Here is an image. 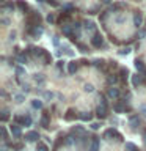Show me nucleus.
Segmentation results:
<instances>
[{
	"label": "nucleus",
	"mask_w": 146,
	"mask_h": 151,
	"mask_svg": "<svg viewBox=\"0 0 146 151\" xmlns=\"http://www.w3.org/2000/svg\"><path fill=\"white\" fill-rule=\"evenodd\" d=\"M41 22H42L41 13H38V11H30V13L27 14V19H25L27 28H28V27H38V25H41Z\"/></svg>",
	"instance_id": "1"
},
{
	"label": "nucleus",
	"mask_w": 146,
	"mask_h": 151,
	"mask_svg": "<svg viewBox=\"0 0 146 151\" xmlns=\"http://www.w3.org/2000/svg\"><path fill=\"white\" fill-rule=\"evenodd\" d=\"M96 115H97V118H101V120L108 116V102L104 96H101V104H99L97 109H96Z\"/></svg>",
	"instance_id": "2"
},
{
	"label": "nucleus",
	"mask_w": 146,
	"mask_h": 151,
	"mask_svg": "<svg viewBox=\"0 0 146 151\" xmlns=\"http://www.w3.org/2000/svg\"><path fill=\"white\" fill-rule=\"evenodd\" d=\"M104 139L107 140H116V142H121L122 140V135L118 132L115 127H108V129L104 131Z\"/></svg>",
	"instance_id": "3"
},
{
	"label": "nucleus",
	"mask_w": 146,
	"mask_h": 151,
	"mask_svg": "<svg viewBox=\"0 0 146 151\" xmlns=\"http://www.w3.org/2000/svg\"><path fill=\"white\" fill-rule=\"evenodd\" d=\"M14 123L19 126H31V116L28 113H25V115L17 113V115H14Z\"/></svg>",
	"instance_id": "4"
},
{
	"label": "nucleus",
	"mask_w": 146,
	"mask_h": 151,
	"mask_svg": "<svg viewBox=\"0 0 146 151\" xmlns=\"http://www.w3.org/2000/svg\"><path fill=\"white\" fill-rule=\"evenodd\" d=\"M61 32H63V35L66 38H69V40H72V41H75V38H77V33H75L72 25H68V24L61 25Z\"/></svg>",
	"instance_id": "5"
},
{
	"label": "nucleus",
	"mask_w": 146,
	"mask_h": 151,
	"mask_svg": "<svg viewBox=\"0 0 146 151\" xmlns=\"http://www.w3.org/2000/svg\"><path fill=\"white\" fill-rule=\"evenodd\" d=\"M91 46L96 47V49H101V47H105V42H104V36L99 32H96L91 38Z\"/></svg>",
	"instance_id": "6"
},
{
	"label": "nucleus",
	"mask_w": 146,
	"mask_h": 151,
	"mask_svg": "<svg viewBox=\"0 0 146 151\" xmlns=\"http://www.w3.org/2000/svg\"><path fill=\"white\" fill-rule=\"evenodd\" d=\"M42 32H44V28L42 25H38V27H28L25 30V35L30 36V38H39L42 35Z\"/></svg>",
	"instance_id": "7"
},
{
	"label": "nucleus",
	"mask_w": 146,
	"mask_h": 151,
	"mask_svg": "<svg viewBox=\"0 0 146 151\" xmlns=\"http://www.w3.org/2000/svg\"><path fill=\"white\" fill-rule=\"evenodd\" d=\"M135 68H137V73L141 74V76H146V65H145V61L141 60V58H135Z\"/></svg>",
	"instance_id": "8"
},
{
	"label": "nucleus",
	"mask_w": 146,
	"mask_h": 151,
	"mask_svg": "<svg viewBox=\"0 0 146 151\" xmlns=\"http://www.w3.org/2000/svg\"><path fill=\"white\" fill-rule=\"evenodd\" d=\"M75 118H79V112L75 110V109H68L64 113V120L66 121H74Z\"/></svg>",
	"instance_id": "9"
},
{
	"label": "nucleus",
	"mask_w": 146,
	"mask_h": 151,
	"mask_svg": "<svg viewBox=\"0 0 146 151\" xmlns=\"http://www.w3.org/2000/svg\"><path fill=\"white\" fill-rule=\"evenodd\" d=\"M39 124L44 127V129H47V127L50 126V113L49 112L42 113V116H41V120H39Z\"/></svg>",
	"instance_id": "10"
},
{
	"label": "nucleus",
	"mask_w": 146,
	"mask_h": 151,
	"mask_svg": "<svg viewBox=\"0 0 146 151\" xmlns=\"http://www.w3.org/2000/svg\"><path fill=\"white\" fill-rule=\"evenodd\" d=\"M79 68H80V61H77V60H72L68 63V73L69 74H75L79 71Z\"/></svg>",
	"instance_id": "11"
},
{
	"label": "nucleus",
	"mask_w": 146,
	"mask_h": 151,
	"mask_svg": "<svg viewBox=\"0 0 146 151\" xmlns=\"http://www.w3.org/2000/svg\"><path fill=\"white\" fill-rule=\"evenodd\" d=\"M126 109H127V110H130V107H126V101H118L115 106H113V110H115L116 113L126 112Z\"/></svg>",
	"instance_id": "12"
},
{
	"label": "nucleus",
	"mask_w": 146,
	"mask_h": 151,
	"mask_svg": "<svg viewBox=\"0 0 146 151\" xmlns=\"http://www.w3.org/2000/svg\"><path fill=\"white\" fill-rule=\"evenodd\" d=\"M118 77H120V80L122 83H126L127 82V77H129V69L124 68V66H121L120 71H118Z\"/></svg>",
	"instance_id": "13"
},
{
	"label": "nucleus",
	"mask_w": 146,
	"mask_h": 151,
	"mask_svg": "<svg viewBox=\"0 0 146 151\" xmlns=\"http://www.w3.org/2000/svg\"><path fill=\"white\" fill-rule=\"evenodd\" d=\"M141 24H143V13H141V11H135L134 13V25L137 28H140Z\"/></svg>",
	"instance_id": "14"
},
{
	"label": "nucleus",
	"mask_w": 146,
	"mask_h": 151,
	"mask_svg": "<svg viewBox=\"0 0 146 151\" xmlns=\"http://www.w3.org/2000/svg\"><path fill=\"white\" fill-rule=\"evenodd\" d=\"M9 131H11L13 137H16V139H19V137L22 135L21 126H19V124H16V123H11V126H9Z\"/></svg>",
	"instance_id": "15"
},
{
	"label": "nucleus",
	"mask_w": 146,
	"mask_h": 151,
	"mask_svg": "<svg viewBox=\"0 0 146 151\" xmlns=\"http://www.w3.org/2000/svg\"><path fill=\"white\" fill-rule=\"evenodd\" d=\"M69 19H71V13L63 11V13H60V16H58V19H57V22H58L60 25H64V24L69 21Z\"/></svg>",
	"instance_id": "16"
},
{
	"label": "nucleus",
	"mask_w": 146,
	"mask_h": 151,
	"mask_svg": "<svg viewBox=\"0 0 146 151\" xmlns=\"http://www.w3.org/2000/svg\"><path fill=\"white\" fill-rule=\"evenodd\" d=\"M107 96L110 99H115V101H116V99H120V90L115 88V87H110L107 90Z\"/></svg>",
	"instance_id": "17"
},
{
	"label": "nucleus",
	"mask_w": 146,
	"mask_h": 151,
	"mask_svg": "<svg viewBox=\"0 0 146 151\" xmlns=\"http://www.w3.org/2000/svg\"><path fill=\"white\" fill-rule=\"evenodd\" d=\"M145 82V76H141V74H134L132 76V85H134V87H138V85H141Z\"/></svg>",
	"instance_id": "18"
},
{
	"label": "nucleus",
	"mask_w": 146,
	"mask_h": 151,
	"mask_svg": "<svg viewBox=\"0 0 146 151\" xmlns=\"http://www.w3.org/2000/svg\"><path fill=\"white\" fill-rule=\"evenodd\" d=\"M41 137H39V134H38L36 131H30V132H27L25 134V140L27 142H38Z\"/></svg>",
	"instance_id": "19"
},
{
	"label": "nucleus",
	"mask_w": 146,
	"mask_h": 151,
	"mask_svg": "<svg viewBox=\"0 0 146 151\" xmlns=\"http://www.w3.org/2000/svg\"><path fill=\"white\" fill-rule=\"evenodd\" d=\"M16 61H17V63H21V65H25L27 61H28V54H27L25 50L19 52V54L16 55Z\"/></svg>",
	"instance_id": "20"
},
{
	"label": "nucleus",
	"mask_w": 146,
	"mask_h": 151,
	"mask_svg": "<svg viewBox=\"0 0 146 151\" xmlns=\"http://www.w3.org/2000/svg\"><path fill=\"white\" fill-rule=\"evenodd\" d=\"M83 27H85V30L87 32H89V33H96V24H94L93 21H85L83 22Z\"/></svg>",
	"instance_id": "21"
},
{
	"label": "nucleus",
	"mask_w": 146,
	"mask_h": 151,
	"mask_svg": "<svg viewBox=\"0 0 146 151\" xmlns=\"http://www.w3.org/2000/svg\"><path fill=\"white\" fill-rule=\"evenodd\" d=\"M16 6L17 5L16 3H13V2H3V5H2V11L3 13H6V11H14V9H16Z\"/></svg>",
	"instance_id": "22"
},
{
	"label": "nucleus",
	"mask_w": 146,
	"mask_h": 151,
	"mask_svg": "<svg viewBox=\"0 0 146 151\" xmlns=\"http://www.w3.org/2000/svg\"><path fill=\"white\" fill-rule=\"evenodd\" d=\"M16 5H17V8L21 9L22 13H27V11H30V6H28V3L25 2V0H17L16 2ZM28 14V13H27Z\"/></svg>",
	"instance_id": "23"
},
{
	"label": "nucleus",
	"mask_w": 146,
	"mask_h": 151,
	"mask_svg": "<svg viewBox=\"0 0 146 151\" xmlns=\"http://www.w3.org/2000/svg\"><path fill=\"white\" fill-rule=\"evenodd\" d=\"M129 124L132 126V129H137V126L140 124V116L138 115H130L129 116Z\"/></svg>",
	"instance_id": "24"
},
{
	"label": "nucleus",
	"mask_w": 146,
	"mask_h": 151,
	"mask_svg": "<svg viewBox=\"0 0 146 151\" xmlns=\"http://www.w3.org/2000/svg\"><path fill=\"white\" fill-rule=\"evenodd\" d=\"M79 120H82V121H91L93 120V113L91 112H79Z\"/></svg>",
	"instance_id": "25"
},
{
	"label": "nucleus",
	"mask_w": 146,
	"mask_h": 151,
	"mask_svg": "<svg viewBox=\"0 0 146 151\" xmlns=\"http://www.w3.org/2000/svg\"><path fill=\"white\" fill-rule=\"evenodd\" d=\"M105 65H107L105 60H102V58H101V60H99V58H97V60H93V66H94V68H97V69L107 71V69H105Z\"/></svg>",
	"instance_id": "26"
},
{
	"label": "nucleus",
	"mask_w": 146,
	"mask_h": 151,
	"mask_svg": "<svg viewBox=\"0 0 146 151\" xmlns=\"http://www.w3.org/2000/svg\"><path fill=\"white\" fill-rule=\"evenodd\" d=\"M41 61H42V65H50L52 63V55L46 50L44 55H42V58H41Z\"/></svg>",
	"instance_id": "27"
},
{
	"label": "nucleus",
	"mask_w": 146,
	"mask_h": 151,
	"mask_svg": "<svg viewBox=\"0 0 146 151\" xmlns=\"http://www.w3.org/2000/svg\"><path fill=\"white\" fill-rule=\"evenodd\" d=\"M89 151H99V139H97V137H93L91 146H89Z\"/></svg>",
	"instance_id": "28"
},
{
	"label": "nucleus",
	"mask_w": 146,
	"mask_h": 151,
	"mask_svg": "<svg viewBox=\"0 0 146 151\" xmlns=\"http://www.w3.org/2000/svg\"><path fill=\"white\" fill-rule=\"evenodd\" d=\"M118 80H120V77H118L116 74H108V76H107V83H108V85H113V83H116Z\"/></svg>",
	"instance_id": "29"
},
{
	"label": "nucleus",
	"mask_w": 146,
	"mask_h": 151,
	"mask_svg": "<svg viewBox=\"0 0 146 151\" xmlns=\"http://www.w3.org/2000/svg\"><path fill=\"white\" fill-rule=\"evenodd\" d=\"M126 6V5L124 3H115V5H113V6H110V9H108V13H116V11H120V9H122V8H124Z\"/></svg>",
	"instance_id": "30"
},
{
	"label": "nucleus",
	"mask_w": 146,
	"mask_h": 151,
	"mask_svg": "<svg viewBox=\"0 0 146 151\" xmlns=\"http://www.w3.org/2000/svg\"><path fill=\"white\" fill-rule=\"evenodd\" d=\"M31 107L36 109V110H41V109H42V101H41V99H33V101H31Z\"/></svg>",
	"instance_id": "31"
},
{
	"label": "nucleus",
	"mask_w": 146,
	"mask_h": 151,
	"mask_svg": "<svg viewBox=\"0 0 146 151\" xmlns=\"http://www.w3.org/2000/svg\"><path fill=\"white\" fill-rule=\"evenodd\" d=\"M8 118H9V112H8V109H3V110H2V116H0V120H2L3 123H6V121H8Z\"/></svg>",
	"instance_id": "32"
},
{
	"label": "nucleus",
	"mask_w": 146,
	"mask_h": 151,
	"mask_svg": "<svg viewBox=\"0 0 146 151\" xmlns=\"http://www.w3.org/2000/svg\"><path fill=\"white\" fill-rule=\"evenodd\" d=\"M75 46H77V47H79V50H80V52H83V54H85V52H88V46H87V44H83V42H79V41H77V42H75Z\"/></svg>",
	"instance_id": "33"
},
{
	"label": "nucleus",
	"mask_w": 146,
	"mask_h": 151,
	"mask_svg": "<svg viewBox=\"0 0 146 151\" xmlns=\"http://www.w3.org/2000/svg\"><path fill=\"white\" fill-rule=\"evenodd\" d=\"M36 151H49L46 143H42V142H38V146H36Z\"/></svg>",
	"instance_id": "34"
},
{
	"label": "nucleus",
	"mask_w": 146,
	"mask_h": 151,
	"mask_svg": "<svg viewBox=\"0 0 146 151\" xmlns=\"http://www.w3.org/2000/svg\"><path fill=\"white\" fill-rule=\"evenodd\" d=\"M14 101H16L17 104H21L25 101V94H14Z\"/></svg>",
	"instance_id": "35"
},
{
	"label": "nucleus",
	"mask_w": 146,
	"mask_h": 151,
	"mask_svg": "<svg viewBox=\"0 0 146 151\" xmlns=\"http://www.w3.org/2000/svg\"><path fill=\"white\" fill-rule=\"evenodd\" d=\"M126 151H138V148H137V146L134 145V143H126Z\"/></svg>",
	"instance_id": "36"
},
{
	"label": "nucleus",
	"mask_w": 146,
	"mask_h": 151,
	"mask_svg": "<svg viewBox=\"0 0 146 151\" xmlns=\"http://www.w3.org/2000/svg\"><path fill=\"white\" fill-rule=\"evenodd\" d=\"M46 21L49 22V24H54V22L57 21V19H55V14H54V13H49V14H47V17H46Z\"/></svg>",
	"instance_id": "37"
},
{
	"label": "nucleus",
	"mask_w": 146,
	"mask_h": 151,
	"mask_svg": "<svg viewBox=\"0 0 146 151\" xmlns=\"http://www.w3.org/2000/svg\"><path fill=\"white\" fill-rule=\"evenodd\" d=\"M35 80L38 83H42L46 80V77H44V74H35Z\"/></svg>",
	"instance_id": "38"
},
{
	"label": "nucleus",
	"mask_w": 146,
	"mask_h": 151,
	"mask_svg": "<svg viewBox=\"0 0 146 151\" xmlns=\"http://www.w3.org/2000/svg\"><path fill=\"white\" fill-rule=\"evenodd\" d=\"M107 66H108L110 69H116V68H118V61H115V60H110V61L107 63Z\"/></svg>",
	"instance_id": "39"
},
{
	"label": "nucleus",
	"mask_w": 146,
	"mask_h": 151,
	"mask_svg": "<svg viewBox=\"0 0 146 151\" xmlns=\"http://www.w3.org/2000/svg\"><path fill=\"white\" fill-rule=\"evenodd\" d=\"M83 90H85L87 93H91V91H94V87H93L91 83H87V85L83 87Z\"/></svg>",
	"instance_id": "40"
},
{
	"label": "nucleus",
	"mask_w": 146,
	"mask_h": 151,
	"mask_svg": "<svg viewBox=\"0 0 146 151\" xmlns=\"http://www.w3.org/2000/svg\"><path fill=\"white\" fill-rule=\"evenodd\" d=\"M63 8H64V11L71 13V11H72V9H74V5H72V3H66V5H64Z\"/></svg>",
	"instance_id": "41"
},
{
	"label": "nucleus",
	"mask_w": 146,
	"mask_h": 151,
	"mask_svg": "<svg viewBox=\"0 0 146 151\" xmlns=\"http://www.w3.org/2000/svg\"><path fill=\"white\" fill-rule=\"evenodd\" d=\"M64 63H66V61H63V60H60L58 63H57V68H58V71H64Z\"/></svg>",
	"instance_id": "42"
},
{
	"label": "nucleus",
	"mask_w": 146,
	"mask_h": 151,
	"mask_svg": "<svg viewBox=\"0 0 146 151\" xmlns=\"http://www.w3.org/2000/svg\"><path fill=\"white\" fill-rule=\"evenodd\" d=\"M0 129H2V135H3V142H6L8 140V132H6V129H5V127L2 126L0 127Z\"/></svg>",
	"instance_id": "43"
},
{
	"label": "nucleus",
	"mask_w": 146,
	"mask_h": 151,
	"mask_svg": "<svg viewBox=\"0 0 146 151\" xmlns=\"http://www.w3.org/2000/svg\"><path fill=\"white\" fill-rule=\"evenodd\" d=\"M42 96H44L46 99H52V98H54V93H52V91H44V93H42Z\"/></svg>",
	"instance_id": "44"
},
{
	"label": "nucleus",
	"mask_w": 146,
	"mask_h": 151,
	"mask_svg": "<svg viewBox=\"0 0 146 151\" xmlns=\"http://www.w3.org/2000/svg\"><path fill=\"white\" fill-rule=\"evenodd\" d=\"M52 42H54V46H58L60 44V38L57 35H54V36H52Z\"/></svg>",
	"instance_id": "45"
},
{
	"label": "nucleus",
	"mask_w": 146,
	"mask_h": 151,
	"mask_svg": "<svg viewBox=\"0 0 146 151\" xmlns=\"http://www.w3.org/2000/svg\"><path fill=\"white\" fill-rule=\"evenodd\" d=\"M77 132H83V127H82V126H75V127H72V134H77Z\"/></svg>",
	"instance_id": "46"
},
{
	"label": "nucleus",
	"mask_w": 146,
	"mask_h": 151,
	"mask_svg": "<svg viewBox=\"0 0 146 151\" xmlns=\"http://www.w3.org/2000/svg\"><path fill=\"white\" fill-rule=\"evenodd\" d=\"M61 50H64V54H68V55H72V50H71L68 46H63V47H61Z\"/></svg>",
	"instance_id": "47"
},
{
	"label": "nucleus",
	"mask_w": 146,
	"mask_h": 151,
	"mask_svg": "<svg viewBox=\"0 0 146 151\" xmlns=\"http://www.w3.org/2000/svg\"><path fill=\"white\" fill-rule=\"evenodd\" d=\"M130 52V47H126V49H121L120 50V55H127Z\"/></svg>",
	"instance_id": "48"
},
{
	"label": "nucleus",
	"mask_w": 146,
	"mask_h": 151,
	"mask_svg": "<svg viewBox=\"0 0 146 151\" xmlns=\"http://www.w3.org/2000/svg\"><path fill=\"white\" fill-rule=\"evenodd\" d=\"M99 9H101V6H94V8H91V9L88 11V14H96Z\"/></svg>",
	"instance_id": "49"
},
{
	"label": "nucleus",
	"mask_w": 146,
	"mask_h": 151,
	"mask_svg": "<svg viewBox=\"0 0 146 151\" xmlns=\"http://www.w3.org/2000/svg\"><path fill=\"white\" fill-rule=\"evenodd\" d=\"M99 17H101V21H102V22H105V19L108 17V11H104V13H102Z\"/></svg>",
	"instance_id": "50"
},
{
	"label": "nucleus",
	"mask_w": 146,
	"mask_h": 151,
	"mask_svg": "<svg viewBox=\"0 0 146 151\" xmlns=\"http://www.w3.org/2000/svg\"><path fill=\"white\" fill-rule=\"evenodd\" d=\"M99 127H101V123H91V129H94V131H97Z\"/></svg>",
	"instance_id": "51"
},
{
	"label": "nucleus",
	"mask_w": 146,
	"mask_h": 151,
	"mask_svg": "<svg viewBox=\"0 0 146 151\" xmlns=\"http://www.w3.org/2000/svg\"><path fill=\"white\" fill-rule=\"evenodd\" d=\"M47 3H50L52 6H57V5H58V2H57V0H46Z\"/></svg>",
	"instance_id": "52"
},
{
	"label": "nucleus",
	"mask_w": 146,
	"mask_h": 151,
	"mask_svg": "<svg viewBox=\"0 0 146 151\" xmlns=\"http://www.w3.org/2000/svg\"><path fill=\"white\" fill-rule=\"evenodd\" d=\"M16 74H24V68H21V66H16Z\"/></svg>",
	"instance_id": "53"
},
{
	"label": "nucleus",
	"mask_w": 146,
	"mask_h": 151,
	"mask_svg": "<svg viewBox=\"0 0 146 151\" xmlns=\"http://www.w3.org/2000/svg\"><path fill=\"white\" fill-rule=\"evenodd\" d=\"M79 61H80V65H83V66H88V65H91L88 60H79Z\"/></svg>",
	"instance_id": "54"
},
{
	"label": "nucleus",
	"mask_w": 146,
	"mask_h": 151,
	"mask_svg": "<svg viewBox=\"0 0 146 151\" xmlns=\"http://www.w3.org/2000/svg\"><path fill=\"white\" fill-rule=\"evenodd\" d=\"M21 148H22V145H21V143H17V145H14V150H17V151H19V150H21Z\"/></svg>",
	"instance_id": "55"
},
{
	"label": "nucleus",
	"mask_w": 146,
	"mask_h": 151,
	"mask_svg": "<svg viewBox=\"0 0 146 151\" xmlns=\"http://www.w3.org/2000/svg\"><path fill=\"white\" fill-rule=\"evenodd\" d=\"M141 112H143L145 115H146V106H141Z\"/></svg>",
	"instance_id": "56"
},
{
	"label": "nucleus",
	"mask_w": 146,
	"mask_h": 151,
	"mask_svg": "<svg viewBox=\"0 0 146 151\" xmlns=\"http://www.w3.org/2000/svg\"><path fill=\"white\" fill-rule=\"evenodd\" d=\"M102 3H105V5H108V3H112V0H102Z\"/></svg>",
	"instance_id": "57"
},
{
	"label": "nucleus",
	"mask_w": 146,
	"mask_h": 151,
	"mask_svg": "<svg viewBox=\"0 0 146 151\" xmlns=\"http://www.w3.org/2000/svg\"><path fill=\"white\" fill-rule=\"evenodd\" d=\"M143 139H145V143H146V129L143 131Z\"/></svg>",
	"instance_id": "58"
},
{
	"label": "nucleus",
	"mask_w": 146,
	"mask_h": 151,
	"mask_svg": "<svg viewBox=\"0 0 146 151\" xmlns=\"http://www.w3.org/2000/svg\"><path fill=\"white\" fill-rule=\"evenodd\" d=\"M36 2H39V3H42V2H44V0H36Z\"/></svg>",
	"instance_id": "59"
},
{
	"label": "nucleus",
	"mask_w": 146,
	"mask_h": 151,
	"mask_svg": "<svg viewBox=\"0 0 146 151\" xmlns=\"http://www.w3.org/2000/svg\"><path fill=\"white\" fill-rule=\"evenodd\" d=\"M2 2H6V0H2Z\"/></svg>",
	"instance_id": "60"
}]
</instances>
